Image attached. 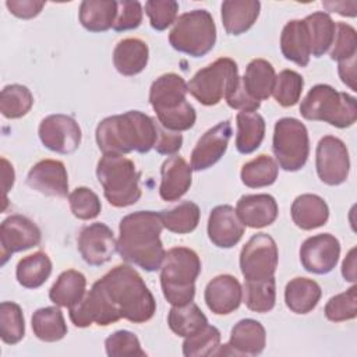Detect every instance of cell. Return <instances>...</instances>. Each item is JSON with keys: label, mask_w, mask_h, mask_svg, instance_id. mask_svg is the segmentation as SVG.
Segmentation results:
<instances>
[{"label": "cell", "mask_w": 357, "mask_h": 357, "mask_svg": "<svg viewBox=\"0 0 357 357\" xmlns=\"http://www.w3.org/2000/svg\"><path fill=\"white\" fill-rule=\"evenodd\" d=\"M201 272L198 254L187 247L170 248L160 266V286L172 305H185L194 300L195 280Z\"/></svg>", "instance_id": "cell-5"}, {"label": "cell", "mask_w": 357, "mask_h": 357, "mask_svg": "<svg viewBox=\"0 0 357 357\" xmlns=\"http://www.w3.org/2000/svg\"><path fill=\"white\" fill-rule=\"evenodd\" d=\"M304 86L303 77L294 70H283L275 78L272 95L283 107L294 106L301 96Z\"/></svg>", "instance_id": "cell-43"}, {"label": "cell", "mask_w": 357, "mask_h": 357, "mask_svg": "<svg viewBox=\"0 0 357 357\" xmlns=\"http://www.w3.org/2000/svg\"><path fill=\"white\" fill-rule=\"evenodd\" d=\"M340 243L331 233L308 237L300 247V262L303 268L315 275L329 273L337 264Z\"/></svg>", "instance_id": "cell-15"}, {"label": "cell", "mask_w": 357, "mask_h": 357, "mask_svg": "<svg viewBox=\"0 0 357 357\" xmlns=\"http://www.w3.org/2000/svg\"><path fill=\"white\" fill-rule=\"evenodd\" d=\"M169 43L191 57L209 53L216 43V25L211 13L198 8L181 14L169 33Z\"/></svg>", "instance_id": "cell-8"}, {"label": "cell", "mask_w": 357, "mask_h": 357, "mask_svg": "<svg viewBox=\"0 0 357 357\" xmlns=\"http://www.w3.org/2000/svg\"><path fill=\"white\" fill-rule=\"evenodd\" d=\"M310 46H311V56L321 57L324 56L333 43L335 33H336V22L328 13L317 11L304 18Z\"/></svg>", "instance_id": "cell-33"}, {"label": "cell", "mask_w": 357, "mask_h": 357, "mask_svg": "<svg viewBox=\"0 0 357 357\" xmlns=\"http://www.w3.org/2000/svg\"><path fill=\"white\" fill-rule=\"evenodd\" d=\"M163 227L172 233L187 234L197 229L199 223V206L192 201H184L174 208L160 211Z\"/></svg>", "instance_id": "cell-38"}, {"label": "cell", "mask_w": 357, "mask_h": 357, "mask_svg": "<svg viewBox=\"0 0 357 357\" xmlns=\"http://www.w3.org/2000/svg\"><path fill=\"white\" fill-rule=\"evenodd\" d=\"M220 346V332L216 326L205 325L198 332L187 336L183 342V354L185 357L215 356Z\"/></svg>", "instance_id": "cell-42"}, {"label": "cell", "mask_w": 357, "mask_h": 357, "mask_svg": "<svg viewBox=\"0 0 357 357\" xmlns=\"http://www.w3.org/2000/svg\"><path fill=\"white\" fill-rule=\"evenodd\" d=\"M243 298L248 310L254 312H268L276 303V282L275 278L265 280H245Z\"/></svg>", "instance_id": "cell-39"}, {"label": "cell", "mask_w": 357, "mask_h": 357, "mask_svg": "<svg viewBox=\"0 0 357 357\" xmlns=\"http://www.w3.org/2000/svg\"><path fill=\"white\" fill-rule=\"evenodd\" d=\"M357 315V287L351 286L343 293L329 298L325 305V317L332 322L354 319Z\"/></svg>", "instance_id": "cell-44"}, {"label": "cell", "mask_w": 357, "mask_h": 357, "mask_svg": "<svg viewBox=\"0 0 357 357\" xmlns=\"http://www.w3.org/2000/svg\"><path fill=\"white\" fill-rule=\"evenodd\" d=\"M95 138L103 155H126L132 151L146 153L156 144L158 124L139 110H128L103 119Z\"/></svg>", "instance_id": "cell-3"}, {"label": "cell", "mask_w": 357, "mask_h": 357, "mask_svg": "<svg viewBox=\"0 0 357 357\" xmlns=\"http://www.w3.org/2000/svg\"><path fill=\"white\" fill-rule=\"evenodd\" d=\"M6 7L18 18L29 20L36 17L45 7V1L38 0H7Z\"/></svg>", "instance_id": "cell-52"}, {"label": "cell", "mask_w": 357, "mask_h": 357, "mask_svg": "<svg viewBox=\"0 0 357 357\" xmlns=\"http://www.w3.org/2000/svg\"><path fill=\"white\" fill-rule=\"evenodd\" d=\"M237 135L236 148L240 153L248 155L257 151L265 137V120L257 112H240L236 116Z\"/></svg>", "instance_id": "cell-32"}, {"label": "cell", "mask_w": 357, "mask_h": 357, "mask_svg": "<svg viewBox=\"0 0 357 357\" xmlns=\"http://www.w3.org/2000/svg\"><path fill=\"white\" fill-rule=\"evenodd\" d=\"M167 324L177 336L187 337L208 325V318L195 303L173 305L167 315Z\"/></svg>", "instance_id": "cell-36"}, {"label": "cell", "mask_w": 357, "mask_h": 357, "mask_svg": "<svg viewBox=\"0 0 357 357\" xmlns=\"http://www.w3.org/2000/svg\"><path fill=\"white\" fill-rule=\"evenodd\" d=\"M33 335L42 342H59L67 335V325L64 315L59 305L39 308L33 312L31 319Z\"/></svg>", "instance_id": "cell-34"}, {"label": "cell", "mask_w": 357, "mask_h": 357, "mask_svg": "<svg viewBox=\"0 0 357 357\" xmlns=\"http://www.w3.org/2000/svg\"><path fill=\"white\" fill-rule=\"evenodd\" d=\"M85 289V276L75 269H68L59 275L49 290V298L59 307L71 308L84 298Z\"/></svg>", "instance_id": "cell-30"}, {"label": "cell", "mask_w": 357, "mask_h": 357, "mask_svg": "<svg viewBox=\"0 0 357 357\" xmlns=\"http://www.w3.org/2000/svg\"><path fill=\"white\" fill-rule=\"evenodd\" d=\"M275 78V68L268 60L254 59L248 63L241 82L247 93L261 102L272 95Z\"/></svg>", "instance_id": "cell-29"}, {"label": "cell", "mask_w": 357, "mask_h": 357, "mask_svg": "<svg viewBox=\"0 0 357 357\" xmlns=\"http://www.w3.org/2000/svg\"><path fill=\"white\" fill-rule=\"evenodd\" d=\"M280 50L284 59L305 67L310 63L311 46L304 20L289 21L280 35Z\"/></svg>", "instance_id": "cell-24"}, {"label": "cell", "mask_w": 357, "mask_h": 357, "mask_svg": "<svg viewBox=\"0 0 357 357\" xmlns=\"http://www.w3.org/2000/svg\"><path fill=\"white\" fill-rule=\"evenodd\" d=\"M106 354L109 357H145L139 339L130 331H116L105 340Z\"/></svg>", "instance_id": "cell-45"}, {"label": "cell", "mask_w": 357, "mask_h": 357, "mask_svg": "<svg viewBox=\"0 0 357 357\" xmlns=\"http://www.w3.org/2000/svg\"><path fill=\"white\" fill-rule=\"evenodd\" d=\"M183 145V135L180 132L169 131L158 124V138L155 149L160 155H176Z\"/></svg>", "instance_id": "cell-51"}, {"label": "cell", "mask_w": 357, "mask_h": 357, "mask_svg": "<svg viewBox=\"0 0 357 357\" xmlns=\"http://www.w3.org/2000/svg\"><path fill=\"white\" fill-rule=\"evenodd\" d=\"M266 344V332L261 322L245 318L238 321L230 332L229 343L219 346L215 356H258Z\"/></svg>", "instance_id": "cell-17"}, {"label": "cell", "mask_w": 357, "mask_h": 357, "mask_svg": "<svg viewBox=\"0 0 357 357\" xmlns=\"http://www.w3.org/2000/svg\"><path fill=\"white\" fill-rule=\"evenodd\" d=\"M1 177H3V191H4V204L7 202V192L14 184V169L13 165L6 158H1Z\"/></svg>", "instance_id": "cell-56"}, {"label": "cell", "mask_w": 357, "mask_h": 357, "mask_svg": "<svg viewBox=\"0 0 357 357\" xmlns=\"http://www.w3.org/2000/svg\"><path fill=\"white\" fill-rule=\"evenodd\" d=\"M142 6L139 1L121 0L117 1V15L113 29L117 32L135 29L142 22Z\"/></svg>", "instance_id": "cell-49"}, {"label": "cell", "mask_w": 357, "mask_h": 357, "mask_svg": "<svg viewBox=\"0 0 357 357\" xmlns=\"http://www.w3.org/2000/svg\"><path fill=\"white\" fill-rule=\"evenodd\" d=\"M68 204L73 215L81 220L95 219L102 209L99 197L88 187H77L68 194Z\"/></svg>", "instance_id": "cell-46"}, {"label": "cell", "mask_w": 357, "mask_h": 357, "mask_svg": "<svg viewBox=\"0 0 357 357\" xmlns=\"http://www.w3.org/2000/svg\"><path fill=\"white\" fill-rule=\"evenodd\" d=\"M187 82L174 73L163 74L152 82L149 103L163 128L180 132L194 127L197 113L192 105L187 102Z\"/></svg>", "instance_id": "cell-4"}, {"label": "cell", "mask_w": 357, "mask_h": 357, "mask_svg": "<svg viewBox=\"0 0 357 357\" xmlns=\"http://www.w3.org/2000/svg\"><path fill=\"white\" fill-rule=\"evenodd\" d=\"M238 81L237 63L230 57H220L197 71L187 88L201 105L213 106L226 98Z\"/></svg>", "instance_id": "cell-9"}, {"label": "cell", "mask_w": 357, "mask_h": 357, "mask_svg": "<svg viewBox=\"0 0 357 357\" xmlns=\"http://www.w3.org/2000/svg\"><path fill=\"white\" fill-rule=\"evenodd\" d=\"M291 219L301 230H312L324 226L329 219V208L317 194H301L291 204Z\"/></svg>", "instance_id": "cell-26"}, {"label": "cell", "mask_w": 357, "mask_h": 357, "mask_svg": "<svg viewBox=\"0 0 357 357\" xmlns=\"http://www.w3.org/2000/svg\"><path fill=\"white\" fill-rule=\"evenodd\" d=\"M77 328L107 326L124 318L134 324L149 321L156 312L153 294L130 265H117L96 280L84 298L68 308Z\"/></svg>", "instance_id": "cell-1"}, {"label": "cell", "mask_w": 357, "mask_h": 357, "mask_svg": "<svg viewBox=\"0 0 357 357\" xmlns=\"http://www.w3.org/2000/svg\"><path fill=\"white\" fill-rule=\"evenodd\" d=\"M117 15L114 0H84L79 6V22L89 32H105L113 28Z\"/></svg>", "instance_id": "cell-31"}, {"label": "cell", "mask_w": 357, "mask_h": 357, "mask_svg": "<svg viewBox=\"0 0 357 357\" xmlns=\"http://www.w3.org/2000/svg\"><path fill=\"white\" fill-rule=\"evenodd\" d=\"M342 275L344 280L354 283L356 282V248H351L342 265Z\"/></svg>", "instance_id": "cell-55"}, {"label": "cell", "mask_w": 357, "mask_h": 357, "mask_svg": "<svg viewBox=\"0 0 357 357\" xmlns=\"http://www.w3.org/2000/svg\"><path fill=\"white\" fill-rule=\"evenodd\" d=\"M96 177L112 206L126 208L141 198V172L123 155H103L96 166Z\"/></svg>", "instance_id": "cell-6"}, {"label": "cell", "mask_w": 357, "mask_h": 357, "mask_svg": "<svg viewBox=\"0 0 357 357\" xmlns=\"http://www.w3.org/2000/svg\"><path fill=\"white\" fill-rule=\"evenodd\" d=\"M159 195L163 201L173 202L180 199L191 187L192 169L181 156L172 155L160 167Z\"/></svg>", "instance_id": "cell-22"}, {"label": "cell", "mask_w": 357, "mask_h": 357, "mask_svg": "<svg viewBox=\"0 0 357 357\" xmlns=\"http://www.w3.org/2000/svg\"><path fill=\"white\" fill-rule=\"evenodd\" d=\"M279 173L276 160L269 155H259L252 160L247 162L241 167V181L250 188H261L272 185Z\"/></svg>", "instance_id": "cell-37"}, {"label": "cell", "mask_w": 357, "mask_h": 357, "mask_svg": "<svg viewBox=\"0 0 357 357\" xmlns=\"http://www.w3.org/2000/svg\"><path fill=\"white\" fill-rule=\"evenodd\" d=\"M204 298L213 314L226 315L240 307L243 287L234 276L219 275L206 284Z\"/></svg>", "instance_id": "cell-21"}, {"label": "cell", "mask_w": 357, "mask_h": 357, "mask_svg": "<svg viewBox=\"0 0 357 357\" xmlns=\"http://www.w3.org/2000/svg\"><path fill=\"white\" fill-rule=\"evenodd\" d=\"M236 212L244 226L261 229L276 220L279 208L276 199L269 194H250L237 201Z\"/></svg>", "instance_id": "cell-23"}, {"label": "cell", "mask_w": 357, "mask_h": 357, "mask_svg": "<svg viewBox=\"0 0 357 357\" xmlns=\"http://www.w3.org/2000/svg\"><path fill=\"white\" fill-rule=\"evenodd\" d=\"M322 296L321 286L308 278H294L284 289V303L294 314L311 312Z\"/></svg>", "instance_id": "cell-28"}, {"label": "cell", "mask_w": 357, "mask_h": 357, "mask_svg": "<svg viewBox=\"0 0 357 357\" xmlns=\"http://www.w3.org/2000/svg\"><path fill=\"white\" fill-rule=\"evenodd\" d=\"M318 177L328 185L343 184L350 172V158L344 142L333 135L319 139L315 152Z\"/></svg>", "instance_id": "cell-12"}, {"label": "cell", "mask_w": 357, "mask_h": 357, "mask_svg": "<svg viewBox=\"0 0 357 357\" xmlns=\"http://www.w3.org/2000/svg\"><path fill=\"white\" fill-rule=\"evenodd\" d=\"M40 142L50 151L61 155L73 153L81 144V128L67 114H50L45 117L38 130Z\"/></svg>", "instance_id": "cell-14"}, {"label": "cell", "mask_w": 357, "mask_h": 357, "mask_svg": "<svg viewBox=\"0 0 357 357\" xmlns=\"http://www.w3.org/2000/svg\"><path fill=\"white\" fill-rule=\"evenodd\" d=\"M25 335V321L21 307L13 301L0 304V336L7 344L18 343Z\"/></svg>", "instance_id": "cell-41"}, {"label": "cell", "mask_w": 357, "mask_h": 357, "mask_svg": "<svg viewBox=\"0 0 357 357\" xmlns=\"http://www.w3.org/2000/svg\"><path fill=\"white\" fill-rule=\"evenodd\" d=\"M52 273V261L47 254L38 251L18 261L15 276L25 289L40 287Z\"/></svg>", "instance_id": "cell-35"}, {"label": "cell", "mask_w": 357, "mask_h": 357, "mask_svg": "<svg viewBox=\"0 0 357 357\" xmlns=\"http://www.w3.org/2000/svg\"><path fill=\"white\" fill-rule=\"evenodd\" d=\"M272 149L276 163L286 172L304 167L310 155L307 127L294 117H282L275 123Z\"/></svg>", "instance_id": "cell-10"}, {"label": "cell", "mask_w": 357, "mask_h": 357, "mask_svg": "<svg viewBox=\"0 0 357 357\" xmlns=\"http://www.w3.org/2000/svg\"><path fill=\"white\" fill-rule=\"evenodd\" d=\"M26 184L45 195L59 198L68 195V174L60 160L45 159L33 165L26 174Z\"/></svg>", "instance_id": "cell-19"}, {"label": "cell", "mask_w": 357, "mask_h": 357, "mask_svg": "<svg viewBox=\"0 0 357 357\" xmlns=\"http://www.w3.org/2000/svg\"><path fill=\"white\" fill-rule=\"evenodd\" d=\"M145 13L153 29L165 31L176 22L178 3L174 0H148L145 3Z\"/></svg>", "instance_id": "cell-48"}, {"label": "cell", "mask_w": 357, "mask_h": 357, "mask_svg": "<svg viewBox=\"0 0 357 357\" xmlns=\"http://www.w3.org/2000/svg\"><path fill=\"white\" fill-rule=\"evenodd\" d=\"M148 45L138 38L123 39L113 50V64L116 70L126 77L142 73L148 64Z\"/></svg>", "instance_id": "cell-25"}, {"label": "cell", "mask_w": 357, "mask_h": 357, "mask_svg": "<svg viewBox=\"0 0 357 357\" xmlns=\"http://www.w3.org/2000/svg\"><path fill=\"white\" fill-rule=\"evenodd\" d=\"M339 77L343 84H346L351 91L356 89V57L339 63Z\"/></svg>", "instance_id": "cell-53"}, {"label": "cell", "mask_w": 357, "mask_h": 357, "mask_svg": "<svg viewBox=\"0 0 357 357\" xmlns=\"http://www.w3.org/2000/svg\"><path fill=\"white\" fill-rule=\"evenodd\" d=\"M32 105L33 96L25 85H6L0 92V112L6 119H20L25 116Z\"/></svg>", "instance_id": "cell-40"}, {"label": "cell", "mask_w": 357, "mask_h": 357, "mask_svg": "<svg viewBox=\"0 0 357 357\" xmlns=\"http://www.w3.org/2000/svg\"><path fill=\"white\" fill-rule=\"evenodd\" d=\"M278 262V245L266 233L254 234L240 252V269L245 280H265L275 278Z\"/></svg>", "instance_id": "cell-11"}, {"label": "cell", "mask_w": 357, "mask_h": 357, "mask_svg": "<svg viewBox=\"0 0 357 357\" xmlns=\"http://www.w3.org/2000/svg\"><path fill=\"white\" fill-rule=\"evenodd\" d=\"M231 123L225 120L209 128L197 142L191 152V169L195 172L206 170L220 160L225 155L231 137Z\"/></svg>", "instance_id": "cell-18"}, {"label": "cell", "mask_w": 357, "mask_h": 357, "mask_svg": "<svg viewBox=\"0 0 357 357\" xmlns=\"http://www.w3.org/2000/svg\"><path fill=\"white\" fill-rule=\"evenodd\" d=\"M162 230L159 212L137 211L126 215L119 225L117 251L120 257L146 272L160 269L166 255L160 241Z\"/></svg>", "instance_id": "cell-2"}, {"label": "cell", "mask_w": 357, "mask_h": 357, "mask_svg": "<svg viewBox=\"0 0 357 357\" xmlns=\"http://www.w3.org/2000/svg\"><path fill=\"white\" fill-rule=\"evenodd\" d=\"M322 6L332 13H337L343 17H356L357 1H322Z\"/></svg>", "instance_id": "cell-54"}, {"label": "cell", "mask_w": 357, "mask_h": 357, "mask_svg": "<svg viewBox=\"0 0 357 357\" xmlns=\"http://www.w3.org/2000/svg\"><path fill=\"white\" fill-rule=\"evenodd\" d=\"M78 251L88 265L100 266L112 259L117 251V241L107 225L96 222L79 231Z\"/></svg>", "instance_id": "cell-16"}, {"label": "cell", "mask_w": 357, "mask_h": 357, "mask_svg": "<svg viewBox=\"0 0 357 357\" xmlns=\"http://www.w3.org/2000/svg\"><path fill=\"white\" fill-rule=\"evenodd\" d=\"M357 53V32L346 22H336V33L332 43L331 59L344 61L356 57Z\"/></svg>", "instance_id": "cell-47"}, {"label": "cell", "mask_w": 357, "mask_h": 357, "mask_svg": "<svg viewBox=\"0 0 357 357\" xmlns=\"http://www.w3.org/2000/svg\"><path fill=\"white\" fill-rule=\"evenodd\" d=\"M300 113L305 120L325 121L337 128H346L357 120L356 98L337 92L326 84L312 86L300 105Z\"/></svg>", "instance_id": "cell-7"}, {"label": "cell", "mask_w": 357, "mask_h": 357, "mask_svg": "<svg viewBox=\"0 0 357 357\" xmlns=\"http://www.w3.org/2000/svg\"><path fill=\"white\" fill-rule=\"evenodd\" d=\"M225 99H226L227 105L231 109H236V110H240V112H257L261 106V102L251 98L247 93V91L244 89L243 82H241V77H240V81L236 85V88Z\"/></svg>", "instance_id": "cell-50"}, {"label": "cell", "mask_w": 357, "mask_h": 357, "mask_svg": "<svg viewBox=\"0 0 357 357\" xmlns=\"http://www.w3.org/2000/svg\"><path fill=\"white\" fill-rule=\"evenodd\" d=\"M42 234L36 223L22 215H11L0 225V265L20 251L39 245Z\"/></svg>", "instance_id": "cell-13"}, {"label": "cell", "mask_w": 357, "mask_h": 357, "mask_svg": "<svg viewBox=\"0 0 357 357\" xmlns=\"http://www.w3.org/2000/svg\"><path fill=\"white\" fill-rule=\"evenodd\" d=\"M245 226L231 205L215 206L208 218V237L219 248H231L243 237Z\"/></svg>", "instance_id": "cell-20"}, {"label": "cell", "mask_w": 357, "mask_h": 357, "mask_svg": "<svg viewBox=\"0 0 357 357\" xmlns=\"http://www.w3.org/2000/svg\"><path fill=\"white\" fill-rule=\"evenodd\" d=\"M261 10L258 0H226L222 3V24L229 35L247 32L257 21Z\"/></svg>", "instance_id": "cell-27"}]
</instances>
